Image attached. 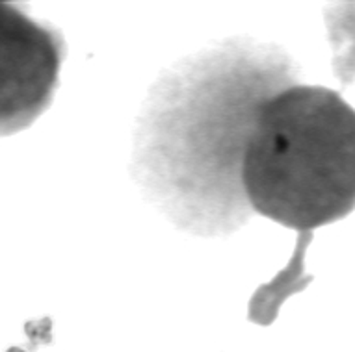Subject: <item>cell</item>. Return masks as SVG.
Segmentation results:
<instances>
[{"mask_svg":"<svg viewBox=\"0 0 355 352\" xmlns=\"http://www.w3.org/2000/svg\"><path fill=\"white\" fill-rule=\"evenodd\" d=\"M281 48L229 39L190 56L153 86L135 136V176L177 226L203 236L239 230L253 214L242 156L257 108L296 84Z\"/></svg>","mask_w":355,"mask_h":352,"instance_id":"obj_1","label":"cell"},{"mask_svg":"<svg viewBox=\"0 0 355 352\" xmlns=\"http://www.w3.org/2000/svg\"><path fill=\"white\" fill-rule=\"evenodd\" d=\"M8 352H24V351H23V349H10Z\"/></svg>","mask_w":355,"mask_h":352,"instance_id":"obj_5","label":"cell"},{"mask_svg":"<svg viewBox=\"0 0 355 352\" xmlns=\"http://www.w3.org/2000/svg\"><path fill=\"white\" fill-rule=\"evenodd\" d=\"M251 212L311 232L355 210V110L322 86L281 89L257 108L242 156Z\"/></svg>","mask_w":355,"mask_h":352,"instance_id":"obj_2","label":"cell"},{"mask_svg":"<svg viewBox=\"0 0 355 352\" xmlns=\"http://www.w3.org/2000/svg\"><path fill=\"white\" fill-rule=\"evenodd\" d=\"M26 334L34 343H47L49 341V330L45 328V324H28L26 326Z\"/></svg>","mask_w":355,"mask_h":352,"instance_id":"obj_4","label":"cell"},{"mask_svg":"<svg viewBox=\"0 0 355 352\" xmlns=\"http://www.w3.org/2000/svg\"><path fill=\"white\" fill-rule=\"evenodd\" d=\"M65 54L60 28L0 2V138L23 132L51 108Z\"/></svg>","mask_w":355,"mask_h":352,"instance_id":"obj_3","label":"cell"}]
</instances>
